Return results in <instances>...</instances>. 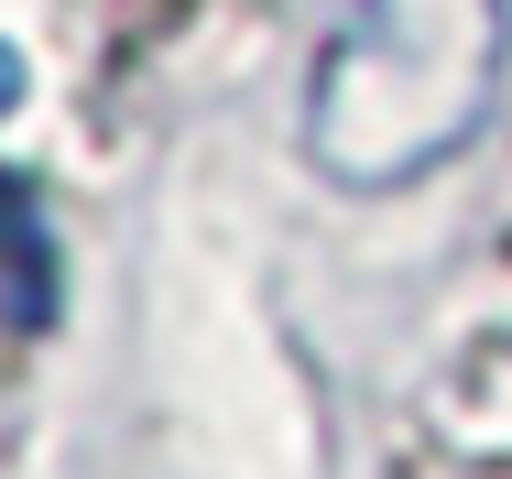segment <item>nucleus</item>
<instances>
[{"mask_svg":"<svg viewBox=\"0 0 512 479\" xmlns=\"http://www.w3.org/2000/svg\"><path fill=\"white\" fill-rule=\"evenodd\" d=\"M306 11V153L327 186H414L491 120L512 0H306Z\"/></svg>","mask_w":512,"mask_h":479,"instance_id":"nucleus-1","label":"nucleus"},{"mask_svg":"<svg viewBox=\"0 0 512 479\" xmlns=\"http://www.w3.org/2000/svg\"><path fill=\"white\" fill-rule=\"evenodd\" d=\"M0 316L22 338L55 327V229H44V196L22 175H0Z\"/></svg>","mask_w":512,"mask_h":479,"instance_id":"nucleus-2","label":"nucleus"},{"mask_svg":"<svg viewBox=\"0 0 512 479\" xmlns=\"http://www.w3.org/2000/svg\"><path fill=\"white\" fill-rule=\"evenodd\" d=\"M11 109H22V55L0 44V120H11Z\"/></svg>","mask_w":512,"mask_h":479,"instance_id":"nucleus-3","label":"nucleus"}]
</instances>
